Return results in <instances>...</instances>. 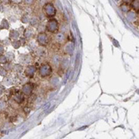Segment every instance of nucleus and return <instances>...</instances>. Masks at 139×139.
<instances>
[{"mask_svg":"<svg viewBox=\"0 0 139 139\" xmlns=\"http://www.w3.org/2000/svg\"><path fill=\"white\" fill-rule=\"evenodd\" d=\"M43 13L46 14V16L48 18H52L53 16H55L56 13H57V10H56L55 7L53 6L52 3H46L43 6Z\"/></svg>","mask_w":139,"mask_h":139,"instance_id":"obj_1","label":"nucleus"},{"mask_svg":"<svg viewBox=\"0 0 139 139\" xmlns=\"http://www.w3.org/2000/svg\"><path fill=\"white\" fill-rule=\"evenodd\" d=\"M52 72V68L51 65L48 64V63L43 64L39 68V74L42 78H46V77L50 76Z\"/></svg>","mask_w":139,"mask_h":139,"instance_id":"obj_2","label":"nucleus"},{"mask_svg":"<svg viewBox=\"0 0 139 139\" xmlns=\"http://www.w3.org/2000/svg\"><path fill=\"white\" fill-rule=\"evenodd\" d=\"M58 28H59V24H58V22L57 19L55 18H52L48 22V24H47V30L48 32L50 33H57L58 31Z\"/></svg>","mask_w":139,"mask_h":139,"instance_id":"obj_3","label":"nucleus"},{"mask_svg":"<svg viewBox=\"0 0 139 139\" xmlns=\"http://www.w3.org/2000/svg\"><path fill=\"white\" fill-rule=\"evenodd\" d=\"M37 43H38L41 46H46L49 43V38L48 36L45 33H40L37 35Z\"/></svg>","mask_w":139,"mask_h":139,"instance_id":"obj_4","label":"nucleus"},{"mask_svg":"<svg viewBox=\"0 0 139 139\" xmlns=\"http://www.w3.org/2000/svg\"><path fill=\"white\" fill-rule=\"evenodd\" d=\"M33 89V86L32 83H27L25 84L22 88V92L25 95H30L32 93V91Z\"/></svg>","mask_w":139,"mask_h":139,"instance_id":"obj_5","label":"nucleus"},{"mask_svg":"<svg viewBox=\"0 0 139 139\" xmlns=\"http://www.w3.org/2000/svg\"><path fill=\"white\" fill-rule=\"evenodd\" d=\"M36 73V67L34 66H28L25 70V74L29 78H33Z\"/></svg>","mask_w":139,"mask_h":139,"instance_id":"obj_6","label":"nucleus"},{"mask_svg":"<svg viewBox=\"0 0 139 139\" xmlns=\"http://www.w3.org/2000/svg\"><path fill=\"white\" fill-rule=\"evenodd\" d=\"M13 99L15 100V102L18 103H21L22 101L24 100V95H22V93H16L14 96H13Z\"/></svg>","mask_w":139,"mask_h":139,"instance_id":"obj_7","label":"nucleus"},{"mask_svg":"<svg viewBox=\"0 0 139 139\" xmlns=\"http://www.w3.org/2000/svg\"><path fill=\"white\" fill-rule=\"evenodd\" d=\"M55 39H56V42H57V43H62L64 42L65 36H64V34H63V33H58V34L55 36Z\"/></svg>","mask_w":139,"mask_h":139,"instance_id":"obj_8","label":"nucleus"},{"mask_svg":"<svg viewBox=\"0 0 139 139\" xmlns=\"http://www.w3.org/2000/svg\"><path fill=\"white\" fill-rule=\"evenodd\" d=\"M19 34H18V33L17 31H12L10 33V38L12 39H17Z\"/></svg>","mask_w":139,"mask_h":139,"instance_id":"obj_9","label":"nucleus"},{"mask_svg":"<svg viewBox=\"0 0 139 139\" xmlns=\"http://www.w3.org/2000/svg\"><path fill=\"white\" fill-rule=\"evenodd\" d=\"M131 4H132V7L135 10L138 11V0H133Z\"/></svg>","mask_w":139,"mask_h":139,"instance_id":"obj_10","label":"nucleus"},{"mask_svg":"<svg viewBox=\"0 0 139 139\" xmlns=\"http://www.w3.org/2000/svg\"><path fill=\"white\" fill-rule=\"evenodd\" d=\"M13 46L14 48H19L20 47V42H19V41H18V40H15L14 42L13 43Z\"/></svg>","mask_w":139,"mask_h":139,"instance_id":"obj_11","label":"nucleus"},{"mask_svg":"<svg viewBox=\"0 0 139 139\" xmlns=\"http://www.w3.org/2000/svg\"><path fill=\"white\" fill-rule=\"evenodd\" d=\"M7 62V57L6 56H0V63H5Z\"/></svg>","mask_w":139,"mask_h":139,"instance_id":"obj_12","label":"nucleus"},{"mask_svg":"<svg viewBox=\"0 0 139 139\" xmlns=\"http://www.w3.org/2000/svg\"><path fill=\"white\" fill-rule=\"evenodd\" d=\"M22 1H24V3L27 5H31L34 3V0H22Z\"/></svg>","mask_w":139,"mask_h":139,"instance_id":"obj_13","label":"nucleus"},{"mask_svg":"<svg viewBox=\"0 0 139 139\" xmlns=\"http://www.w3.org/2000/svg\"><path fill=\"white\" fill-rule=\"evenodd\" d=\"M6 74H7L6 70L3 68V67H0V75H2V76H5Z\"/></svg>","mask_w":139,"mask_h":139,"instance_id":"obj_14","label":"nucleus"},{"mask_svg":"<svg viewBox=\"0 0 139 139\" xmlns=\"http://www.w3.org/2000/svg\"><path fill=\"white\" fill-rule=\"evenodd\" d=\"M10 1H12V2H13L15 3H21L22 1V0H10Z\"/></svg>","mask_w":139,"mask_h":139,"instance_id":"obj_15","label":"nucleus"},{"mask_svg":"<svg viewBox=\"0 0 139 139\" xmlns=\"http://www.w3.org/2000/svg\"><path fill=\"white\" fill-rule=\"evenodd\" d=\"M3 51H4V49H3V48L0 46V54H2L3 52Z\"/></svg>","mask_w":139,"mask_h":139,"instance_id":"obj_16","label":"nucleus"},{"mask_svg":"<svg viewBox=\"0 0 139 139\" xmlns=\"http://www.w3.org/2000/svg\"><path fill=\"white\" fill-rule=\"evenodd\" d=\"M123 2H124L125 3H127V4H129V3H131V0H123Z\"/></svg>","mask_w":139,"mask_h":139,"instance_id":"obj_17","label":"nucleus"}]
</instances>
